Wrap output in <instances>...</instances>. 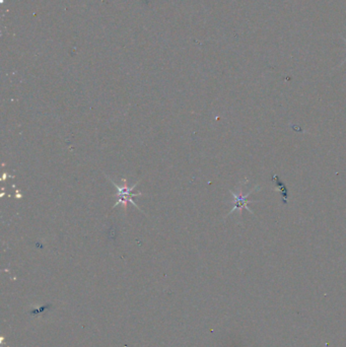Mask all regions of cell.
<instances>
[{
	"label": "cell",
	"instance_id": "cell-3",
	"mask_svg": "<svg viewBox=\"0 0 346 347\" xmlns=\"http://www.w3.org/2000/svg\"><path fill=\"white\" fill-rule=\"evenodd\" d=\"M343 41L346 43V39H343ZM344 61H346V58H345V60H344Z\"/></svg>",
	"mask_w": 346,
	"mask_h": 347
},
{
	"label": "cell",
	"instance_id": "cell-1",
	"mask_svg": "<svg viewBox=\"0 0 346 347\" xmlns=\"http://www.w3.org/2000/svg\"><path fill=\"white\" fill-rule=\"evenodd\" d=\"M107 178H108V180L111 182V184L114 185V186L116 187V189H117V194H116L117 202L114 204L113 208H116L118 205H122V206H123V210L126 213V211H127V204H128V203H131L135 208H137L138 210L142 211V210L138 207V205L133 201V197H138V196H141V195H142V193H140V192H138V193H132L133 189L139 184V182H136L134 185H132L131 187H129V186H128L127 180L123 178V179H122V182H123L122 186H119V185H117L116 183H114V181H112L109 177H107Z\"/></svg>",
	"mask_w": 346,
	"mask_h": 347
},
{
	"label": "cell",
	"instance_id": "cell-2",
	"mask_svg": "<svg viewBox=\"0 0 346 347\" xmlns=\"http://www.w3.org/2000/svg\"><path fill=\"white\" fill-rule=\"evenodd\" d=\"M255 189H256V187H255L253 190H251L249 193H247L245 196L242 194V189H240V192H239V193H236V192H234V191L231 190L230 192H231V194L234 196V201H233L234 207L232 208V210L230 211L228 215H231L233 213H235L236 210H239L240 214H242V211H243L244 208L247 209L248 211H250V213L253 214V211L248 207V204H249V203H255V202H258V201L249 200L248 198H249V196L254 192ZM228 215H227V216H228Z\"/></svg>",
	"mask_w": 346,
	"mask_h": 347
}]
</instances>
